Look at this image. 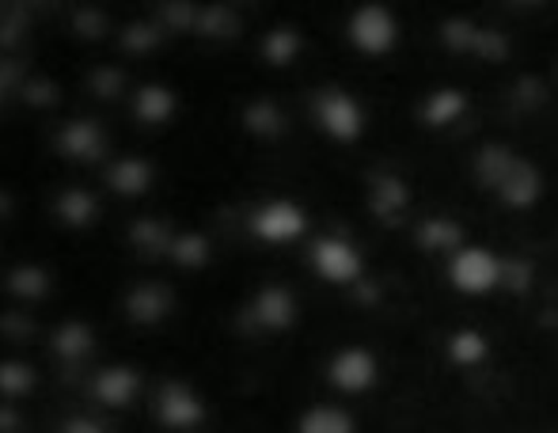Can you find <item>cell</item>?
I'll return each mask as SVG.
<instances>
[{"label":"cell","mask_w":558,"mask_h":433,"mask_svg":"<svg viewBox=\"0 0 558 433\" xmlns=\"http://www.w3.org/2000/svg\"><path fill=\"white\" fill-rule=\"evenodd\" d=\"M81 96L88 99L92 107L99 110H114V107H125L130 104V92H133V73L130 65H122V61H96V65L81 69Z\"/></svg>","instance_id":"10"},{"label":"cell","mask_w":558,"mask_h":433,"mask_svg":"<svg viewBox=\"0 0 558 433\" xmlns=\"http://www.w3.org/2000/svg\"><path fill=\"white\" fill-rule=\"evenodd\" d=\"M141 419L156 433H202L209 422V404L194 381L175 373H156Z\"/></svg>","instance_id":"3"},{"label":"cell","mask_w":558,"mask_h":433,"mask_svg":"<svg viewBox=\"0 0 558 433\" xmlns=\"http://www.w3.org/2000/svg\"><path fill=\"white\" fill-rule=\"evenodd\" d=\"M179 107H183V96H179V88L168 76H141L130 92V104H125L130 125L137 130L133 137H160V133H168V125L179 118Z\"/></svg>","instance_id":"7"},{"label":"cell","mask_w":558,"mask_h":433,"mask_svg":"<svg viewBox=\"0 0 558 433\" xmlns=\"http://www.w3.org/2000/svg\"><path fill=\"white\" fill-rule=\"evenodd\" d=\"M46 388L43 369L23 353H0V404L23 407Z\"/></svg>","instance_id":"12"},{"label":"cell","mask_w":558,"mask_h":433,"mask_svg":"<svg viewBox=\"0 0 558 433\" xmlns=\"http://www.w3.org/2000/svg\"><path fill=\"white\" fill-rule=\"evenodd\" d=\"M316 118L331 137H357V130H361V115L350 96H319Z\"/></svg>","instance_id":"17"},{"label":"cell","mask_w":558,"mask_h":433,"mask_svg":"<svg viewBox=\"0 0 558 433\" xmlns=\"http://www.w3.org/2000/svg\"><path fill=\"white\" fill-rule=\"evenodd\" d=\"M99 187L111 202L122 206H141V202L160 194V156L156 153H118L104 171H99Z\"/></svg>","instance_id":"6"},{"label":"cell","mask_w":558,"mask_h":433,"mask_svg":"<svg viewBox=\"0 0 558 433\" xmlns=\"http://www.w3.org/2000/svg\"><path fill=\"white\" fill-rule=\"evenodd\" d=\"M209 251H214V243H209V236L202 228H175V240L168 248V263L179 266L183 274H198L214 258Z\"/></svg>","instance_id":"16"},{"label":"cell","mask_w":558,"mask_h":433,"mask_svg":"<svg viewBox=\"0 0 558 433\" xmlns=\"http://www.w3.org/2000/svg\"><path fill=\"white\" fill-rule=\"evenodd\" d=\"M148 388H153V373L141 361L107 358L92 369L88 384H84V404L111 414V419H130V414L145 411Z\"/></svg>","instance_id":"2"},{"label":"cell","mask_w":558,"mask_h":433,"mask_svg":"<svg viewBox=\"0 0 558 433\" xmlns=\"http://www.w3.org/2000/svg\"><path fill=\"white\" fill-rule=\"evenodd\" d=\"M111 199L104 194V187H92L84 179L76 183H61L46 194V217L50 228L65 236H92L111 220Z\"/></svg>","instance_id":"5"},{"label":"cell","mask_w":558,"mask_h":433,"mask_svg":"<svg viewBox=\"0 0 558 433\" xmlns=\"http://www.w3.org/2000/svg\"><path fill=\"white\" fill-rule=\"evenodd\" d=\"M171 43L168 27L156 20V12H141L133 20H125L114 35V50L122 53L125 61H148L160 58V50Z\"/></svg>","instance_id":"11"},{"label":"cell","mask_w":558,"mask_h":433,"mask_svg":"<svg viewBox=\"0 0 558 433\" xmlns=\"http://www.w3.org/2000/svg\"><path fill=\"white\" fill-rule=\"evenodd\" d=\"M43 407H46V414H50V433H122L118 419L96 411V407H88V404H76L61 411L50 399H43Z\"/></svg>","instance_id":"14"},{"label":"cell","mask_w":558,"mask_h":433,"mask_svg":"<svg viewBox=\"0 0 558 433\" xmlns=\"http://www.w3.org/2000/svg\"><path fill=\"white\" fill-rule=\"evenodd\" d=\"M304 228H308V217L289 199H263L247 214V232L258 243H274V248L278 243H293L296 236H304Z\"/></svg>","instance_id":"9"},{"label":"cell","mask_w":558,"mask_h":433,"mask_svg":"<svg viewBox=\"0 0 558 433\" xmlns=\"http://www.w3.org/2000/svg\"><path fill=\"white\" fill-rule=\"evenodd\" d=\"M111 312L130 330L156 335L175 320L179 312V286L163 278H130L125 286L114 289Z\"/></svg>","instance_id":"4"},{"label":"cell","mask_w":558,"mask_h":433,"mask_svg":"<svg viewBox=\"0 0 558 433\" xmlns=\"http://www.w3.org/2000/svg\"><path fill=\"white\" fill-rule=\"evenodd\" d=\"M373 358H368L365 350H342L338 358L331 361V384L342 392H361L373 384Z\"/></svg>","instance_id":"18"},{"label":"cell","mask_w":558,"mask_h":433,"mask_svg":"<svg viewBox=\"0 0 558 433\" xmlns=\"http://www.w3.org/2000/svg\"><path fill=\"white\" fill-rule=\"evenodd\" d=\"M118 133L92 110H76L50 122V160L73 171H104L114 160Z\"/></svg>","instance_id":"1"},{"label":"cell","mask_w":558,"mask_h":433,"mask_svg":"<svg viewBox=\"0 0 558 433\" xmlns=\"http://www.w3.org/2000/svg\"><path fill=\"white\" fill-rule=\"evenodd\" d=\"M296 433H353V422L345 411H338L331 404H316L301 414Z\"/></svg>","instance_id":"20"},{"label":"cell","mask_w":558,"mask_h":433,"mask_svg":"<svg viewBox=\"0 0 558 433\" xmlns=\"http://www.w3.org/2000/svg\"><path fill=\"white\" fill-rule=\"evenodd\" d=\"M58 266L53 258H43V255H23L0 274V297L20 309H31L35 312L38 304H50L58 297Z\"/></svg>","instance_id":"8"},{"label":"cell","mask_w":558,"mask_h":433,"mask_svg":"<svg viewBox=\"0 0 558 433\" xmlns=\"http://www.w3.org/2000/svg\"><path fill=\"white\" fill-rule=\"evenodd\" d=\"M350 35L361 50L380 53V50H388V43H391V20L380 12V8H361L350 23Z\"/></svg>","instance_id":"19"},{"label":"cell","mask_w":558,"mask_h":433,"mask_svg":"<svg viewBox=\"0 0 558 433\" xmlns=\"http://www.w3.org/2000/svg\"><path fill=\"white\" fill-rule=\"evenodd\" d=\"M312 270L324 281H335V286H345L350 278H357L361 258L353 255L350 243L335 240V236H324V240L312 243Z\"/></svg>","instance_id":"13"},{"label":"cell","mask_w":558,"mask_h":433,"mask_svg":"<svg viewBox=\"0 0 558 433\" xmlns=\"http://www.w3.org/2000/svg\"><path fill=\"white\" fill-rule=\"evenodd\" d=\"M247 316L255 327H266V330H286L293 324L296 316V304H293V293L281 286H263L247 304Z\"/></svg>","instance_id":"15"}]
</instances>
